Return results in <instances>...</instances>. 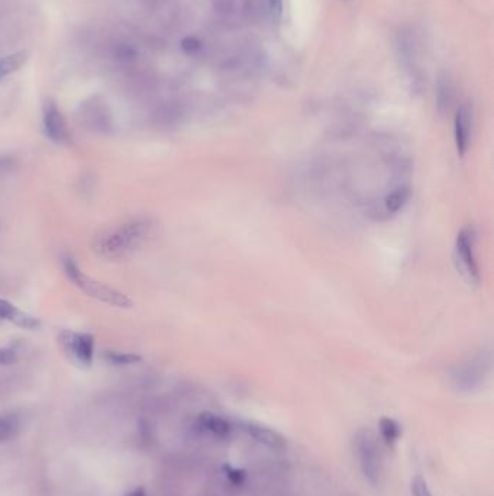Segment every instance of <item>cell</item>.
I'll use <instances>...</instances> for the list:
<instances>
[{"mask_svg":"<svg viewBox=\"0 0 494 496\" xmlns=\"http://www.w3.org/2000/svg\"><path fill=\"white\" fill-rule=\"evenodd\" d=\"M61 263H62V270L67 279L72 281L76 288L84 292L87 296L115 308H122V309L132 308L133 303L129 296H126L124 292L118 289L104 285L101 281H97L89 277L86 273L80 270V267L72 257H64Z\"/></svg>","mask_w":494,"mask_h":496,"instance_id":"obj_2","label":"cell"},{"mask_svg":"<svg viewBox=\"0 0 494 496\" xmlns=\"http://www.w3.org/2000/svg\"><path fill=\"white\" fill-rule=\"evenodd\" d=\"M242 430L248 434L251 438H254L257 443L271 448V450H285L287 447L286 438L277 433L275 430H271L265 425L257 424V422H242Z\"/></svg>","mask_w":494,"mask_h":496,"instance_id":"obj_7","label":"cell"},{"mask_svg":"<svg viewBox=\"0 0 494 496\" xmlns=\"http://www.w3.org/2000/svg\"><path fill=\"white\" fill-rule=\"evenodd\" d=\"M26 61H28V51H18L15 54H11L0 60V80L18 72Z\"/></svg>","mask_w":494,"mask_h":496,"instance_id":"obj_13","label":"cell"},{"mask_svg":"<svg viewBox=\"0 0 494 496\" xmlns=\"http://www.w3.org/2000/svg\"><path fill=\"white\" fill-rule=\"evenodd\" d=\"M58 344L64 350L70 360L80 367L89 369L94 359V338L86 333H76L62 330L58 334Z\"/></svg>","mask_w":494,"mask_h":496,"instance_id":"obj_5","label":"cell"},{"mask_svg":"<svg viewBox=\"0 0 494 496\" xmlns=\"http://www.w3.org/2000/svg\"><path fill=\"white\" fill-rule=\"evenodd\" d=\"M412 495L413 496H432L431 490L428 489L427 482L420 476H416L412 482Z\"/></svg>","mask_w":494,"mask_h":496,"instance_id":"obj_18","label":"cell"},{"mask_svg":"<svg viewBox=\"0 0 494 496\" xmlns=\"http://www.w3.org/2000/svg\"><path fill=\"white\" fill-rule=\"evenodd\" d=\"M44 131L45 135L53 141V143L58 146H65L70 143V134L65 125V121L58 109V106L48 100L44 106Z\"/></svg>","mask_w":494,"mask_h":496,"instance_id":"obj_6","label":"cell"},{"mask_svg":"<svg viewBox=\"0 0 494 496\" xmlns=\"http://www.w3.org/2000/svg\"><path fill=\"white\" fill-rule=\"evenodd\" d=\"M197 427L202 431L210 433L212 436H215L218 438H226L231 434V424L215 414L210 412H203L197 418Z\"/></svg>","mask_w":494,"mask_h":496,"instance_id":"obj_10","label":"cell"},{"mask_svg":"<svg viewBox=\"0 0 494 496\" xmlns=\"http://www.w3.org/2000/svg\"><path fill=\"white\" fill-rule=\"evenodd\" d=\"M0 321H8L19 328L35 331L41 327L38 318H35L21 309H18L9 301L0 299Z\"/></svg>","mask_w":494,"mask_h":496,"instance_id":"obj_8","label":"cell"},{"mask_svg":"<svg viewBox=\"0 0 494 496\" xmlns=\"http://www.w3.org/2000/svg\"><path fill=\"white\" fill-rule=\"evenodd\" d=\"M224 472L228 478V480L235 485V486H241L245 479H246V472L245 470H241V469H236V468H232L231 465H225L224 466Z\"/></svg>","mask_w":494,"mask_h":496,"instance_id":"obj_16","label":"cell"},{"mask_svg":"<svg viewBox=\"0 0 494 496\" xmlns=\"http://www.w3.org/2000/svg\"><path fill=\"white\" fill-rule=\"evenodd\" d=\"M16 164V160L13 157H0V173H5V171H9L15 167Z\"/></svg>","mask_w":494,"mask_h":496,"instance_id":"obj_20","label":"cell"},{"mask_svg":"<svg viewBox=\"0 0 494 496\" xmlns=\"http://www.w3.org/2000/svg\"><path fill=\"white\" fill-rule=\"evenodd\" d=\"M21 428L19 418L13 414L0 415V443L12 440Z\"/></svg>","mask_w":494,"mask_h":496,"instance_id":"obj_15","label":"cell"},{"mask_svg":"<svg viewBox=\"0 0 494 496\" xmlns=\"http://www.w3.org/2000/svg\"><path fill=\"white\" fill-rule=\"evenodd\" d=\"M268 6L273 18H278L283 11V0H268Z\"/></svg>","mask_w":494,"mask_h":496,"instance_id":"obj_19","label":"cell"},{"mask_svg":"<svg viewBox=\"0 0 494 496\" xmlns=\"http://www.w3.org/2000/svg\"><path fill=\"white\" fill-rule=\"evenodd\" d=\"M409 198H410L409 188H403V186L397 188L396 190H393L383 199V209L387 212V214H397L400 209H403Z\"/></svg>","mask_w":494,"mask_h":496,"instance_id":"obj_11","label":"cell"},{"mask_svg":"<svg viewBox=\"0 0 494 496\" xmlns=\"http://www.w3.org/2000/svg\"><path fill=\"white\" fill-rule=\"evenodd\" d=\"M354 444H356V454L360 462V469L366 480L373 487H377L381 480L383 468H381L380 448H378L374 433H371L370 430L358 431L354 438Z\"/></svg>","mask_w":494,"mask_h":496,"instance_id":"obj_3","label":"cell"},{"mask_svg":"<svg viewBox=\"0 0 494 496\" xmlns=\"http://www.w3.org/2000/svg\"><path fill=\"white\" fill-rule=\"evenodd\" d=\"M126 496H147V492H146V489L144 487H136V489H133L131 493H128Z\"/></svg>","mask_w":494,"mask_h":496,"instance_id":"obj_21","label":"cell"},{"mask_svg":"<svg viewBox=\"0 0 494 496\" xmlns=\"http://www.w3.org/2000/svg\"><path fill=\"white\" fill-rule=\"evenodd\" d=\"M477 234L473 227H464L455 239V263L458 270L470 283H480L481 273L476 256Z\"/></svg>","mask_w":494,"mask_h":496,"instance_id":"obj_4","label":"cell"},{"mask_svg":"<svg viewBox=\"0 0 494 496\" xmlns=\"http://www.w3.org/2000/svg\"><path fill=\"white\" fill-rule=\"evenodd\" d=\"M101 357L112 366H132L143 362V357L138 356L135 352H124V351H115V350L104 351L101 354Z\"/></svg>","mask_w":494,"mask_h":496,"instance_id":"obj_14","label":"cell"},{"mask_svg":"<svg viewBox=\"0 0 494 496\" xmlns=\"http://www.w3.org/2000/svg\"><path fill=\"white\" fill-rule=\"evenodd\" d=\"M378 427H380V433H381L383 440L385 441L387 446H390V447H393L402 436V427L397 421H395L392 418H387V416L381 418L378 422Z\"/></svg>","mask_w":494,"mask_h":496,"instance_id":"obj_12","label":"cell"},{"mask_svg":"<svg viewBox=\"0 0 494 496\" xmlns=\"http://www.w3.org/2000/svg\"><path fill=\"white\" fill-rule=\"evenodd\" d=\"M150 230L151 222L146 218L126 221L96 237L93 241V252L99 259L103 260H122L147 239Z\"/></svg>","mask_w":494,"mask_h":496,"instance_id":"obj_1","label":"cell"},{"mask_svg":"<svg viewBox=\"0 0 494 496\" xmlns=\"http://www.w3.org/2000/svg\"><path fill=\"white\" fill-rule=\"evenodd\" d=\"M18 362V352L11 347H0V367L11 366Z\"/></svg>","mask_w":494,"mask_h":496,"instance_id":"obj_17","label":"cell"},{"mask_svg":"<svg viewBox=\"0 0 494 496\" xmlns=\"http://www.w3.org/2000/svg\"><path fill=\"white\" fill-rule=\"evenodd\" d=\"M454 139L458 154H467L471 139V115L467 108H460L456 111L454 121Z\"/></svg>","mask_w":494,"mask_h":496,"instance_id":"obj_9","label":"cell"}]
</instances>
